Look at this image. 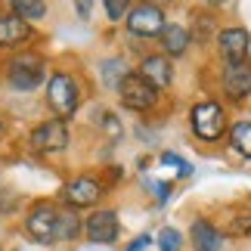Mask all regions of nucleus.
I'll return each mask as SVG.
<instances>
[{
    "label": "nucleus",
    "instance_id": "39448f33",
    "mask_svg": "<svg viewBox=\"0 0 251 251\" xmlns=\"http://www.w3.org/2000/svg\"><path fill=\"white\" fill-rule=\"evenodd\" d=\"M118 100H121V105H127L133 112H146L158 102V90L149 81H143L137 72H130L127 78L118 84Z\"/></svg>",
    "mask_w": 251,
    "mask_h": 251
},
{
    "label": "nucleus",
    "instance_id": "5701e85b",
    "mask_svg": "<svg viewBox=\"0 0 251 251\" xmlns=\"http://www.w3.org/2000/svg\"><path fill=\"white\" fill-rule=\"evenodd\" d=\"M146 245H149V239H146V236H140V239H137V242H133V245H130L127 251H143Z\"/></svg>",
    "mask_w": 251,
    "mask_h": 251
},
{
    "label": "nucleus",
    "instance_id": "412c9836",
    "mask_svg": "<svg viewBox=\"0 0 251 251\" xmlns=\"http://www.w3.org/2000/svg\"><path fill=\"white\" fill-rule=\"evenodd\" d=\"M158 245H161V251H180V245H183V236H180L174 226H168V229H161V236H158Z\"/></svg>",
    "mask_w": 251,
    "mask_h": 251
},
{
    "label": "nucleus",
    "instance_id": "9b49d317",
    "mask_svg": "<svg viewBox=\"0 0 251 251\" xmlns=\"http://www.w3.org/2000/svg\"><path fill=\"white\" fill-rule=\"evenodd\" d=\"M137 75L143 81H149L155 90H165V87H171V81H174V65H171V59L165 53H152V56H143Z\"/></svg>",
    "mask_w": 251,
    "mask_h": 251
},
{
    "label": "nucleus",
    "instance_id": "b1692460",
    "mask_svg": "<svg viewBox=\"0 0 251 251\" xmlns=\"http://www.w3.org/2000/svg\"><path fill=\"white\" fill-rule=\"evenodd\" d=\"M87 9H90V3H78V13H81L84 19H87V16H90V13H87Z\"/></svg>",
    "mask_w": 251,
    "mask_h": 251
},
{
    "label": "nucleus",
    "instance_id": "393cba45",
    "mask_svg": "<svg viewBox=\"0 0 251 251\" xmlns=\"http://www.w3.org/2000/svg\"><path fill=\"white\" fill-rule=\"evenodd\" d=\"M0 133H3V124H0Z\"/></svg>",
    "mask_w": 251,
    "mask_h": 251
},
{
    "label": "nucleus",
    "instance_id": "9d476101",
    "mask_svg": "<svg viewBox=\"0 0 251 251\" xmlns=\"http://www.w3.org/2000/svg\"><path fill=\"white\" fill-rule=\"evenodd\" d=\"M118 229H121V224H118V214H115L112 208L93 211V214L87 217V224H84L87 239H90V242H96V245L115 242V239H118Z\"/></svg>",
    "mask_w": 251,
    "mask_h": 251
},
{
    "label": "nucleus",
    "instance_id": "423d86ee",
    "mask_svg": "<svg viewBox=\"0 0 251 251\" xmlns=\"http://www.w3.org/2000/svg\"><path fill=\"white\" fill-rule=\"evenodd\" d=\"M165 25H168L165 13H161V6H155V3L130 6V13H127V31L137 34V37H161Z\"/></svg>",
    "mask_w": 251,
    "mask_h": 251
},
{
    "label": "nucleus",
    "instance_id": "f8f14e48",
    "mask_svg": "<svg viewBox=\"0 0 251 251\" xmlns=\"http://www.w3.org/2000/svg\"><path fill=\"white\" fill-rule=\"evenodd\" d=\"M217 47L224 53L226 62H239V59H248V47H251V37L245 28H224L217 37Z\"/></svg>",
    "mask_w": 251,
    "mask_h": 251
},
{
    "label": "nucleus",
    "instance_id": "f03ea898",
    "mask_svg": "<svg viewBox=\"0 0 251 251\" xmlns=\"http://www.w3.org/2000/svg\"><path fill=\"white\" fill-rule=\"evenodd\" d=\"M47 102L56 112V118H62V121L78 112L81 93H78V84H75L72 75H65V72L50 75V81H47Z\"/></svg>",
    "mask_w": 251,
    "mask_h": 251
},
{
    "label": "nucleus",
    "instance_id": "6ab92c4d",
    "mask_svg": "<svg viewBox=\"0 0 251 251\" xmlns=\"http://www.w3.org/2000/svg\"><path fill=\"white\" fill-rule=\"evenodd\" d=\"M13 16L19 19H44L47 16V3H37V0H16L13 3Z\"/></svg>",
    "mask_w": 251,
    "mask_h": 251
},
{
    "label": "nucleus",
    "instance_id": "20e7f679",
    "mask_svg": "<svg viewBox=\"0 0 251 251\" xmlns=\"http://www.w3.org/2000/svg\"><path fill=\"white\" fill-rule=\"evenodd\" d=\"M56 217H59V208H56L53 201H37L25 217L28 236L41 245H53L56 242Z\"/></svg>",
    "mask_w": 251,
    "mask_h": 251
},
{
    "label": "nucleus",
    "instance_id": "2eb2a0df",
    "mask_svg": "<svg viewBox=\"0 0 251 251\" xmlns=\"http://www.w3.org/2000/svg\"><path fill=\"white\" fill-rule=\"evenodd\" d=\"M189 37L192 34L183 25H165L158 44H161V50H165V56H183V53L189 50Z\"/></svg>",
    "mask_w": 251,
    "mask_h": 251
},
{
    "label": "nucleus",
    "instance_id": "f3484780",
    "mask_svg": "<svg viewBox=\"0 0 251 251\" xmlns=\"http://www.w3.org/2000/svg\"><path fill=\"white\" fill-rule=\"evenodd\" d=\"M229 143L242 158H251V121H239L229 127Z\"/></svg>",
    "mask_w": 251,
    "mask_h": 251
},
{
    "label": "nucleus",
    "instance_id": "a211bd4d",
    "mask_svg": "<svg viewBox=\"0 0 251 251\" xmlns=\"http://www.w3.org/2000/svg\"><path fill=\"white\" fill-rule=\"evenodd\" d=\"M127 65H124L121 59H105L102 62V81H105V87H112V90H118V84L127 78Z\"/></svg>",
    "mask_w": 251,
    "mask_h": 251
},
{
    "label": "nucleus",
    "instance_id": "dca6fc26",
    "mask_svg": "<svg viewBox=\"0 0 251 251\" xmlns=\"http://www.w3.org/2000/svg\"><path fill=\"white\" fill-rule=\"evenodd\" d=\"M81 217L78 211L72 208H59V217H56V242H72V239L81 236Z\"/></svg>",
    "mask_w": 251,
    "mask_h": 251
},
{
    "label": "nucleus",
    "instance_id": "7ed1b4c3",
    "mask_svg": "<svg viewBox=\"0 0 251 251\" xmlns=\"http://www.w3.org/2000/svg\"><path fill=\"white\" fill-rule=\"evenodd\" d=\"M192 130H196L199 140L205 143H217L226 133V112L224 105L214 100H205L192 109Z\"/></svg>",
    "mask_w": 251,
    "mask_h": 251
},
{
    "label": "nucleus",
    "instance_id": "0eeeda50",
    "mask_svg": "<svg viewBox=\"0 0 251 251\" xmlns=\"http://www.w3.org/2000/svg\"><path fill=\"white\" fill-rule=\"evenodd\" d=\"M31 149L34 152H62L69 146V124L62 118H50V121H41L37 127L31 130Z\"/></svg>",
    "mask_w": 251,
    "mask_h": 251
},
{
    "label": "nucleus",
    "instance_id": "1a4fd4ad",
    "mask_svg": "<svg viewBox=\"0 0 251 251\" xmlns=\"http://www.w3.org/2000/svg\"><path fill=\"white\" fill-rule=\"evenodd\" d=\"M62 199H65V205L69 208H90L96 205V201L102 199V183L96 180V177H75L65 183V189H62Z\"/></svg>",
    "mask_w": 251,
    "mask_h": 251
},
{
    "label": "nucleus",
    "instance_id": "f257e3e1",
    "mask_svg": "<svg viewBox=\"0 0 251 251\" xmlns=\"http://www.w3.org/2000/svg\"><path fill=\"white\" fill-rule=\"evenodd\" d=\"M44 78H47V65H44V59L37 53H19L6 65V81L19 93L37 90V87L44 84Z\"/></svg>",
    "mask_w": 251,
    "mask_h": 251
},
{
    "label": "nucleus",
    "instance_id": "ddd939ff",
    "mask_svg": "<svg viewBox=\"0 0 251 251\" xmlns=\"http://www.w3.org/2000/svg\"><path fill=\"white\" fill-rule=\"evenodd\" d=\"M31 25L19 16H0V47H22L31 41Z\"/></svg>",
    "mask_w": 251,
    "mask_h": 251
},
{
    "label": "nucleus",
    "instance_id": "6e6552de",
    "mask_svg": "<svg viewBox=\"0 0 251 251\" xmlns=\"http://www.w3.org/2000/svg\"><path fill=\"white\" fill-rule=\"evenodd\" d=\"M224 93L233 102H242L251 96V59H239V62H226L224 75H220Z\"/></svg>",
    "mask_w": 251,
    "mask_h": 251
},
{
    "label": "nucleus",
    "instance_id": "4468645a",
    "mask_svg": "<svg viewBox=\"0 0 251 251\" xmlns=\"http://www.w3.org/2000/svg\"><path fill=\"white\" fill-rule=\"evenodd\" d=\"M189 242H192V251H220L224 248V236L214 224L208 220H196L189 226Z\"/></svg>",
    "mask_w": 251,
    "mask_h": 251
},
{
    "label": "nucleus",
    "instance_id": "4be33fe9",
    "mask_svg": "<svg viewBox=\"0 0 251 251\" xmlns=\"http://www.w3.org/2000/svg\"><path fill=\"white\" fill-rule=\"evenodd\" d=\"M105 13H109V19L115 22V19L130 13V3H124V0H105Z\"/></svg>",
    "mask_w": 251,
    "mask_h": 251
},
{
    "label": "nucleus",
    "instance_id": "aec40b11",
    "mask_svg": "<svg viewBox=\"0 0 251 251\" xmlns=\"http://www.w3.org/2000/svg\"><path fill=\"white\" fill-rule=\"evenodd\" d=\"M226 233L229 236H242V239H251V211H242V214H236L233 220L226 224Z\"/></svg>",
    "mask_w": 251,
    "mask_h": 251
}]
</instances>
